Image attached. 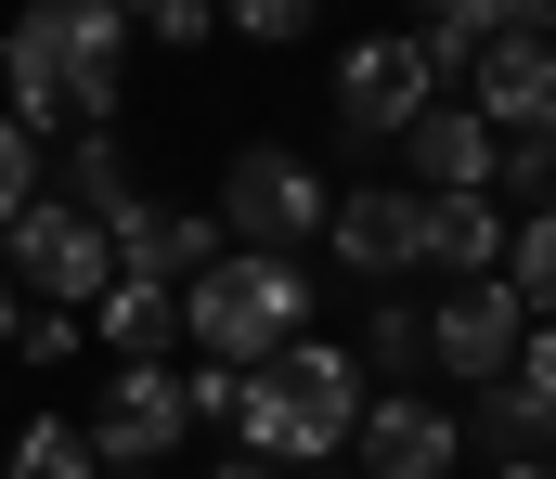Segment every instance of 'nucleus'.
<instances>
[{"label":"nucleus","mask_w":556,"mask_h":479,"mask_svg":"<svg viewBox=\"0 0 556 479\" xmlns=\"http://www.w3.org/2000/svg\"><path fill=\"white\" fill-rule=\"evenodd\" d=\"M0 91L13 117L52 143V130H117L130 104V13L117 0H26L0 26Z\"/></svg>","instance_id":"1"},{"label":"nucleus","mask_w":556,"mask_h":479,"mask_svg":"<svg viewBox=\"0 0 556 479\" xmlns=\"http://www.w3.org/2000/svg\"><path fill=\"white\" fill-rule=\"evenodd\" d=\"M363 389H376V376H363L350 337H285L273 363L233 376V415H220V428H233L260 467H337L350 428H363Z\"/></svg>","instance_id":"2"},{"label":"nucleus","mask_w":556,"mask_h":479,"mask_svg":"<svg viewBox=\"0 0 556 479\" xmlns=\"http://www.w3.org/2000/svg\"><path fill=\"white\" fill-rule=\"evenodd\" d=\"M181 337H194V363H273L285 337H311V273L285 260V247H220L194 286H181Z\"/></svg>","instance_id":"3"},{"label":"nucleus","mask_w":556,"mask_h":479,"mask_svg":"<svg viewBox=\"0 0 556 479\" xmlns=\"http://www.w3.org/2000/svg\"><path fill=\"white\" fill-rule=\"evenodd\" d=\"M0 273L26 286V299H65V312H91V286L117 273V247H104V207H78V194H26L13 220H0Z\"/></svg>","instance_id":"4"},{"label":"nucleus","mask_w":556,"mask_h":479,"mask_svg":"<svg viewBox=\"0 0 556 479\" xmlns=\"http://www.w3.org/2000/svg\"><path fill=\"white\" fill-rule=\"evenodd\" d=\"M324 207H337V181L298 156V143H233V168H220V234L233 247H311L324 234Z\"/></svg>","instance_id":"5"},{"label":"nucleus","mask_w":556,"mask_h":479,"mask_svg":"<svg viewBox=\"0 0 556 479\" xmlns=\"http://www.w3.org/2000/svg\"><path fill=\"white\" fill-rule=\"evenodd\" d=\"M324 104H337V143H350V156H389V143L415 130V104H440V78H427V52L402 26H376V39L337 52V91H324Z\"/></svg>","instance_id":"6"},{"label":"nucleus","mask_w":556,"mask_h":479,"mask_svg":"<svg viewBox=\"0 0 556 479\" xmlns=\"http://www.w3.org/2000/svg\"><path fill=\"white\" fill-rule=\"evenodd\" d=\"M78 428H91V454H104V467H168V454L194 441L181 363H117V376H104V402H91Z\"/></svg>","instance_id":"7"},{"label":"nucleus","mask_w":556,"mask_h":479,"mask_svg":"<svg viewBox=\"0 0 556 479\" xmlns=\"http://www.w3.org/2000/svg\"><path fill=\"white\" fill-rule=\"evenodd\" d=\"M518 286H505V273H466V286H440V299H427V363H440V376H453V389H492V376H505V363H518Z\"/></svg>","instance_id":"8"},{"label":"nucleus","mask_w":556,"mask_h":479,"mask_svg":"<svg viewBox=\"0 0 556 479\" xmlns=\"http://www.w3.org/2000/svg\"><path fill=\"white\" fill-rule=\"evenodd\" d=\"M350 467L363 479H453L466 467V428H453V402H427V389H363Z\"/></svg>","instance_id":"9"},{"label":"nucleus","mask_w":556,"mask_h":479,"mask_svg":"<svg viewBox=\"0 0 556 479\" xmlns=\"http://www.w3.org/2000/svg\"><path fill=\"white\" fill-rule=\"evenodd\" d=\"M311 247L337 273H363V286H402L415 273V181H337V207H324Z\"/></svg>","instance_id":"10"},{"label":"nucleus","mask_w":556,"mask_h":479,"mask_svg":"<svg viewBox=\"0 0 556 479\" xmlns=\"http://www.w3.org/2000/svg\"><path fill=\"white\" fill-rule=\"evenodd\" d=\"M104 247H117V273H155V286H194L233 234H220V207H168V194H130V207H104Z\"/></svg>","instance_id":"11"},{"label":"nucleus","mask_w":556,"mask_h":479,"mask_svg":"<svg viewBox=\"0 0 556 479\" xmlns=\"http://www.w3.org/2000/svg\"><path fill=\"white\" fill-rule=\"evenodd\" d=\"M492 260H505V194H492V181H466V194H415V273L466 286V273H492Z\"/></svg>","instance_id":"12"},{"label":"nucleus","mask_w":556,"mask_h":479,"mask_svg":"<svg viewBox=\"0 0 556 479\" xmlns=\"http://www.w3.org/2000/svg\"><path fill=\"white\" fill-rule=\"evenodd\" d=\"M466 104L492 117V130H556V39L531 26H505L479 65H466Z\"/></svg>","instance_id":"13"},{"label":"nucleus","mask_w":556,"mask_h":479,"mask_svg":"<svg viewBox=\"0 0 556 479\" xmlns=\"http://www.w3.org/2000/svg\"><path fill=\"white\" fill-rule=\"evenodd\" d=\"M492 117L466 104V91H440V104H415V130H402V156H415V181L427 194H466V181H492Z\"/></svg>","instance_id":"14"},{"label":"nucleus","mask_w":556,"mask_h":479,"mask_svg":"<svg viewBox=\"0 0 556 479\" xmlns=\"http://www.w3.org/2000/svg\"><path fill=\"white\" fill-rule=\"evenodd\" d=\"M505 26H518V0H415V13H402V39L427 52V78H440V91H466V65H479Z\"/></svg>","instance_id":"15"},{"label":"nucleus","mask_w":556,"mask_h":479,"mask_svg":"<svg viewBox=\"0 0 556 479\" xmlns=\"http://www.w3.org/2000/svg\"><path fill=\"white\" fill-rule=\"evenodd\" d=\"M91 337H104L117 363H155V350L181 337V286H155V273H104V286H91Z\"/></svg>","instance_id":"16"},{"label":"nucleus","mask_w":556,"mask_h":479,"mask_svg":"<svg viewBox=\"0 0 556 479\" xmlns=\"http://www.w3.org/2000/svg\"><path fill=\"white\" fill-rule=\"evenodd\" d=\"M453 428H466V454H492V467H505V454H556V402L531 389V376L466 389V415H453Z\"/></svg>","instance_id":"17"},{"label":"nucleus","mask_w":556,"mask_h":479,"mask_svg":"<svg viewBox=\"0 0 556 479\" xmlns=\"http://www.w3.org/2000/svg\"><path fill=\"white\" fill-rule=\"evenodd\" d=\"M52 194H78V207H130V143L117 130H65V168H52Z\"/></svg>","instance_id":"18"},{"label":"nucleus","mask_w":556,"mask_h":479,"mask_svg":"<svg viewBox=\"0 0 556 479\" xmlns=\"http://www.w3.org/2000/svg\"><path fill=\"white\" fill-rule=\"evenodd\" d=\"M492 273L518 286V312H556V194H531V220H505V260Z\"/></svg>","instance_id":"19"},{"label":"nucleus","mask_w":556,"mask_h":479,"mask_svg":"<svg viewBox=\"0 0 556 479\" xmlns=\"http://www.w3.org/2000/svg\"><path fill=\"white\" fill-rule=\"evenodd\" d=\"M0 479H104V454H91L78 415H39V428L13 441V467H0Z\"/></svg>","instance_id":"20"},{"label":"nucleus","mask_w":556,"mask_h":479,"mask_svg":"<svg viewBox=\"0 0 556 479\" xmlns=\"http://www.w3.org/2000/svg\"><path fill=\"white\" fill-rule=\"evenodd\" d=\"M415 363H427V312L415 299H376V312H363V376L415 389Z\"/></svg>","instance_id":"21"},{"label":"nucleus","mask_w":556,"mask_h":479,"mask_svg":"<svg viewBox=\"0 0 556 479\" xmlns=\"http://www.w3.org/2000/svg\"><path fill=\"white\" fill-rule=\"evenodd\" d=\"M0 350H13V363H39V376H52V363H78V350H91V324L65 312V299H39V312H13V337H0Z\"/></svg>","instance_id":"22"},{"label":"nucleus","mask_w":556,"mask_h":479,"mask_svg":"<svg viewBox=\"0 0 556 479\" xmlns=\"http://www.w3.org/2000/svg\"><path fill=\"white\" fill-rule=\"evenodd\" d=\"M492 194H505V207L556 194V130H505V143H492Z\"/></svg>","instance_id":"23"},{"label":"nucleus","mask_w":556,"mask_h":479,"mask_svg":"<svg viewBox=\"0 0 556 479\" xmlns=\"http://www.w3.org/2000/svg\"><path fill=\"white\" fill-rule=\"evenodd\" d=\"M311 13H324V0H220V26H233V39H260V52H298V39H311Z\"/></svg>","instance_id":"24"},{"label":"nucleus","mask_w":556,"mask_h":479,"mask_svg":"<svg viewBox=\"0 0 556 479\" xmlns=\"http://www.w3.org/2000/svg\"><path fill=\"white\" fill-rule=\"evenodd\" d=\"M207 26H220V0H142L130 39H155V52H207Z\"/></svg>","instance_id":"25"},{"label":"nucleus","mask_w":556,"mask_h":479,"mask_svg":"<svg viewBox=\"0 0 556 479\" xmlns=\"http://www.w3.org/2000/svg\"><path fill=\"white\" fill-rule=\"evenodd\" d=\"M39 181H52V156H39V130H26V117L0 104V220H13V207H26Z\"/></svg>","instance_id":"26"},{"label":"nucleus","mask_w":556,"mask_h":479,"mask_svg":"<svg viewBox=\"0 0 556 479\" xmlns=\"http://www.w3.org/2000/svg\"><path fill=\"white\" fill-rule=\"evenodd\" d=\"M505 376H531V389L556 402V312H531V324H518V363H505Z\"/></svg>","instance_id":"27"},{"label":"nucleus","mask_w":556,"mask_h":479,"mask_svg":"<svg viewBox=\"0 0 556 479\" xmlns=\"http://www.w3.org/2000/svg\"><path fill=\"white\" fill-rule=\"evenodd\" d=\"M207 479H298V467H260V454H220Z\"/></svg>","instance_id":"28"},{"label":"nucleus","mask_w":556,"mask_h":479,"mask_svg":"<svg viewBox=\"0 0 556 479\" xmlns=\"http://www.w3.org/2000/svg\"><path fill=\"white\" fill-rule=\"evenodd\" d=\"M492 479H556V454H505V467H492Z\"/></svg>","instance_id":"29"},{"label":"nucleus","mask_w":556,"mask_h":479,"mask_svg":"<svg viewBox=\"0 0 556 479\" xmlns=\"http://www.w3.org/2000/svg\"><path fill=\"white\" fill-rule=\"evenodd\" d=\"M518 26H531V39H556V0H518Z\"/></svg>","instance_id":"30"},{"label":"nucleus","mask_w":556,"mask_h":479,"mask_svg":"<svg viewBox=\"0 0 556 479\" xmlns=\"http://www.w3.org/2000/svg\"><path fill=\"white\" fill-rule=\"evenodd\" d=\"M13 312H26V299H13V273H0V337H13Z\"/></svg>","instance_id":"31"},{"label":"nucleus","mask_w":556,"mask_h":479,"mask_svg":"<svg viewBox=\"0 0 556 479\" xmlns=\"http://www.w3.org/2000/svg\"><path fill=\"white\" fill-rule=\"evenodd\" d=\"M104 479H168V467H104Z\"/></svg>","instance_id":"32"},{"label":"nucleus","mask_w":556,"mask_h":479,"mask_svg":"<svg viewBox=\"0 0 556 479\" xmlns=\"http://www.w3.org/2000/svg\"><path fill=\"white\" fill-rule=\"evenodd\" d=\"M117 13H142V0H117Z\"/></svg>","instance_id":"33"}]
</instances>
